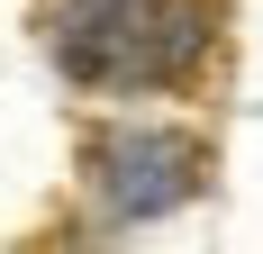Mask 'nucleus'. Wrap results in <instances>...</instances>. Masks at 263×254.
Masks as SVG:
<instances>
[{
    "label": "nucleus",
    "instance_id": "1",
    "mask_svg": "<svg viewBox=\"0 0 263 254\" xmlns=\"http://www.w3.org/2000/svg\"><path fill=\"white\" fill-rule=\"evenodd\" d=\"M46 37L82 82H191L218 46V0H54Z\"/></svg>",
    "mask_w": 263,
    "mask_h": 254
},
{
    "label": "nucleus",
    "instance_id": "2",
    "mask_svg": "<svg viewBox=\"0 0 263 254\" xmlns=\"http://www.w3.org/2000/svg\"><path fill=\"white\" fill-rule=\"evenodd\" d=\"M209 173L200 136L182 127H109L100 154H91V191H100L109 218H155V209H182Z\"/></svg>",
    "mask_w": 263,
    "mask_h": 254
}]
</instances>
